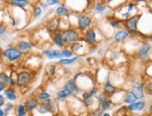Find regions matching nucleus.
Here are the masks:
<instances>
[{"instance_id":"33","label":"nucleus","mask_w":152,"mask_h":116,"mask_svg":"<svg viewBox=\"0 0 152 116\" xmlns=\"http://www.w3.org/2000/svg\"><path fill=\"white\" fill-rule=\"evenodd\" d=\"M41 53L44 56H46L49 60H53V55H52V49H47V50H42Z\"/></svg>"},{"instance_id":"39","label":"nucleus","mask_w":152,"mask_h":116,"mask_svg":"<svg viewBox=\"0 0 152 116\" xmlns=\"http://www.w3.org/2000/svg\"><path fill=\"white\" fill-rule=\"evenodd\" d=\"M145 90H147V93L152 94V81H148L147 83L146 87H145Z\"/></svg>"},{"instance_id":"38","label":"nucleus","mask_w":152,"mask_h":116,"mask_svg":"<svg viewBox=\"0 0 152 116\" xmlns=\"http://www.w3.org/2000/svg\"><path fill=\"white\" fill-rule=\"evenodd\" d=\"M93 103H94V97H92V98L87 99V100H84V104H85V106L87 108H91Z\"/></svg>"},{"instance_id":"16","label":"nucleus","mask_w":152,"mask_h":116,"mask_svg":"<svg viewBox=\"0 0 152 116\" xmlns=\"http://www.w3.org/2000/svg\"><path fill=\"white\" fill-rule=\"evenodd\" d=\"M16 47L21 51L22 53L26 52V51L31 50L34 47V44L30 41H26V40H20V41L17 42Z\"/></svg>"},{"instance_id":"45","label":"nucleus","mask_w":152,"mask_h":116,"mask_svg":"<svg viewBox=\"0 0 152 116\" xmlns=\"http://www.w3.org/2000/svg\"><path fill=\"white\" fill-rule=\"evenodd\" d=\"M38 4H39V6L40 7H41V9H48L49 8V7H48V5H47V3H46V1H40V2H38Z\"/></svg>"},{"instance_id":"15","label":"nucleus","mask_w":152,"mask_h":116,"mask_svg":"<svg viewBox=\"0 0 152 116\" xmlns=\"http://www.w3.org/2000/svg\"><path fill=\"white\" fill-rule=\"evenodd\" d=\"M130 37V33L127 31V30H119L115 33L114 35V40L117 42H120V41H124L127 39H129Z\"/></svg>"},{"instance_id":"30","label":"nucleus","mask_w":152,"mask_h":116,"mask_svg":"<svg viewBox=\"0 0 152 116\" xmlns=\"http://www.w3.org/2000/svg\"><path fill=\"white\" fill-rule=\"evenodd\" d=\"M62 53H63V58H65V59L72 58L74 55V53L69 49V48H63L62 50Z\"/></svg>"},{"instance_id":"17","label":"nucleus","mask_w":152,"mask_h":116,"mask_svg":"<svg viewBox=\"0 0 152 116\" xmlns=\"http://www.w3.org/2000/svg\"><path fill=\"white\" fill-rule=\"evenodd\" d=\"M5 97L9 101H15L17 100V93L16 90L13 87H7L4 91Z\"/></svg>"},{"instance_id":"42","label":"nucleus","mask_w":152,"mask_h":116,"mask_svg":"<svg viewBox=\"0 0 152 116\" xmlns=\"http://www.w3.org/2000/svg\"><path fill=\"white\" fill-rule=\"evenodd\" d=\"M6 33H7V27L4 25H2V23H0V36H4Z\"/></svg>"},{"instance_id":"1","label":"nucleus","mask_w":152,"mask_h":116,"mask_svg":"<svg viewBox=\"0 0 152 116\" xmlns=\"http://www.w3.org/2000/svg\"><path fill=\"white\" fill-rule=\"evenodd\" d=\"M61 32H62L63 44L67 47H71L74 43H76L81 39L79 32L76 28H66L62 30Z\"/></svg>"},{"instance_id":"20","label":"nucleus","mask_w":152,"mask_h":116,"mask_svg":"<svg viewBox=\"0 0 152 116\" xmlns=\"http://www.w3.org/2000/svg\"><path fill=\"white\" fill-rule=\"evenodd\" d=\"M136 101H138V99L136 98L135 95L132 93L131 91H128V92L125 93L124 97H123V102L125 104L130 105V104L134 103V102H136Z\"/></svg>"},{"instance_id":"48","label":"nucleus","mask_w":152,"mask_h":116,"mask_svg":"<svg viewBox=\"0 0 152 116\" xmlns=\"http://www.w3.org/2000/svg\"><path fill=\"white\" fill-rule=\"evenodd\" d=\"M102 116H111L110 113H108V112H104Z\"/></svg>"},{"instance_id":"27","label":"nucleus","mask_w":152,"mask_h":116,"mask_svg":"<svg viewBox=\"0 0 152 116\" xmlns=\"http://www.w3.org/2000/svg\"><path fill=\"white\" fill-rule=\"evenodd\" d=\"M69 12V9L67 8L65 5H61L58 8H56L55 9V13L57 16H62V15H65Z\"/></svg>"},{"instance_id":"50","label":"nucleus","mask_w":152,"mask_h":116,"mask_svg":"<svg viewBox=\"0 0 152 116\" xmlns=\"http://www.w3.org/2000/svg\"><path fill=\"white\" fill-rule=\"evenodd\" d=\"M148 111H152V105H150V107L148 108Z\"/></svg>"},{"instance_id":"52","label":"nucleus","mask_w":152,"mask_h":116,"mask_svg":"<svg viewBox=\"0 0 152 116\" xmlns=\"http://www.w3.org/2000/svg\"><path fill=\"white\" fill-rule=\"evenodd\" d=\"M128 116H135V115H133V114H131V115H128Z\"/></svg>"},{"instance_id":"40","label":"nucleus","mask_w":152,"mask_h":116,"mask_svg":"<svg viewBox=\"0 0 152 116\" xmlns=\"http://www.w3.org/2000/svg\"><path fill=\"white\" fill-rule=\"evenodd\" d=\"M46 3H47V5H48V7H52L53 5L59 4L60 1H58V0H47Z\"/></svg>"},{"instance_id":"2","label":"nucleus","mask_w":152,"mask_h":116,"mask_svg":"<svg viewBox=\"0 0 152 116\" xmlns=\"http://www.w3.org/2000/svg\"><path fill=\"white\" fill-rule=\"evenodd\" d=\"M22 56V53L16 46H9L3 51V57L11 63L18 61Z\"/></svg>"},{"instance_id":"32","label":"nucleus","mask_w":152,"mask_h":116,"mask_svg":"<svg viewBox=\"0 0 152 116\" xmlns=\"http://www.w3.org/2000/svg\"><path fill=\"white\" fill-rule=\"evenodd\" d=\"M52 55H53V59H63V53H62V50H58V49H52Z\"/></svg>"},{"instance_id":"26","label":"nucleus","mask_w":152,"mask_h":116,"mask_svg":"<svg viewBox=\"0 0 152 116\" xmlns=\"http://www.w3.org/2000/svg\"><path fill=\"white\" fill-rule=\"evenodd\" d=\"M9 4H11L15 7H18V8L21 9H24L26 6H28L30 4V2L27 0H14V1H11Z\"/></svg>"},{"instance_id":"14","label":"nucleus","mask_w":152,"mask_h":116,"mask_svg":"<svg viewBox=\"0 0 152 116\" xmlns=\"http://www.w3.org/2000/svg\"><path fill=\"white\" fill-rule=\"evenodd\" d=\"M52 41L55 46L61 48V49H63V48H65V44H63V41L61 30H57L56 32L52 34Z\"/></svg>"},{"instance_id":"37","label":"nucleus","mask_w":152,"mask_h":116,"mask_svg":"<svg viewBox=\"0 0 152 116\" xmlns=\"http://www.w3.org/2000/svg\"><path fill=\"white\" fill-rule=\"evenodd\" d=\"M122 22L120 21V20H111L110 21V25L113 27V28H116V27H118L119 26V25L120 23H121Z\"/></svg>"},{"instance_id":"5","label":"nucleus","mask_w":152,"mask_h":116,"mask_svg":"<svg viewBox=\"0 0 152 116\" xmlns=\"http://www.w3.org/2000/svg\"><path fill=\"white\" fill-rule=\"evenodd\" d=\"M33 76L31 72H29L27 70H22L16 75V81H17V85L21 87H25L32 83Z\"/></svg>"},{"instance_id":"21","label":"nucleus","mask_w":152,"mask_h":116,"mask_svg":"<svg viewBox=\"0 0 152 116\" xmlns=\"http://www.w3.org/2000/svg\"><path fill=\"white\" fill-rule=\"evenodd\" d=\"M9 79L11 77L6 72H0V87H8L9 85Z\"/></svg>"},{"instance_id":"6","label":"nucleus","mask_w":152,"mask_h":116,"mask_svg":"<svg viewBox=\"0 0 152 116\" xmlns=\"http://www.w3.org/2000/svg\"><path fill=\"white\" fill-rule=\"evenodd\" d=\"M96 99L98 101V104H99V109L103 112L106 111L113 105L112 99L109 98L108 95H106L104 93H101L98 95L96 97Z\"/></svg>"},{"instance_id":"7","label":"nucleus","mask_w":152,"mask_h":116,"mask_svg":"<svg viewBox=\"0 0 152 116\" xmlns=\"http://www.w3.org/2000/svg\"><path fill=\"white\" fill-rule=\"evenodd\" d=\"M132 93L136 97L138 100L143 99L145 97V86L141 81H134L131 84V90Z\"/></svg>"},{"instance_id":"12","label":"nucleus","mask_w":152,"mask_h":116,"mask_svg":"<svg viewBox=\"0 0 152 116\" xmlns=\"http://www.w3.org/2000/svg\"><path fill=\"white\" fill-rule=\"evenodd\" d=\"M146 106H147V103L145 100H138L133 104L128 105L126 109L130 111H142L145 110Z\"/></svg>"},{"instance_id":"34","label":"nucleus","mask_w":152,"mask_h":116,"mask_svg":"<svg viewBox=\"0 0 152 116\" xmlns=\"http://www.w3.org/2000/svg\"><path fill=\"white\" fill-rule=\"evenodd\" d=\"M48 71L50 76H54L56 74V66L54 64H52V65H49L48 66Z\"/></svg>"},{"instance_id":"41","label":"nucleus","mask_w":152,"mask_h":116,"mask_svg":"<svg viewBox=\"0 0 152 116\" xmlns=\"http://www.w3.org/2000/svg\"><path fill=\"white\" fill-rule=\"evenodd\" d=\"M135 7H136V6H135V4H134V3H130V4L128 5L127 13H129V14H130V13H131L132 11H133L134 9H135Z\"/></svg>"},{"instance_id":"43","label":"nucleus","mask_w":152,"mask_h":116,"mask_svg":"<svg viewBox=\"0 0 152 116\" xmlns=\"http://www.w3.org/2000/svg\"><path fill=\"white\" fill-rule=\"evenodd\" d=\"M17 85V81L16 79H14V78H12V76L11 77V79H9V87H13L14 88V86H16Z\"/></svg>"},{"instance_id":"18","label":"nucleus","mask_w":152,"mask_h":116,"mask_svg":"<svg viewBox=\"0 0 152 116\" xmlns=\"http://www.w3.org/2000/svg\"><path fill=\"white\" fill-rule=\"evenodd\" d=\"M103 89H104V92L103 93H104L106 95H113L115 92H116L118 89L117 87H115L114 85L110 83L109 81H107L106 83H104V85H103Z\"/></svg>"},{"instance_id":"9","label":"nucleus","mask_w":152,"mask_h":116,"mask_svg":"<svg viewBox=\"0 0 152 116\" xmlns=\"http://www.w3.org/2000/svg\"><path fill=\"white\" fill-rule=\"evenodd\" d=\"M151 49H152V43L147 41L143 42L139 47V49L137 50V53H136L137 57L139 59H145L149 54Z\"/></svg>"},{"instance_id":"19","label":"nucleus","mask_w":152,"mask_h":116,"mask_svg":"<svg viewBox=\"0 0 152 116\" xmlns=\"http://www.w3.org/2000/svg\"><path fill=\"white\" fill-rule=\"evenodd\" d=\"M59 19L54 17V18H52L50 20H49L48 23H47V27L48 29L52 31L53 33L56 32L58 30V25H59Z\"/></svg>"},{"instance_id":"44","label":"nucleus","mask_w":152,"mask_h":116,"mask_svg":"<svg viewBox=\"0 0 152 116\" xmlns=\"http://www.w3.org/2000/svg\"><path fill=\"white\" fill-rule=\"evenodd\" d=\"M98 91H99V89H98L97 87H94V86H93V87L91 88L89 92H90V94L93 95V97H94V95H97Z\"/></svg>"},{"instance_id":"49","label":"nucleus","mask_w":152,"mask_h":116,"mask_svg":"<svg viewBox=\"0 0 152 116\" xmlns=\"http://www.w3.org/2000/svg\"><path fill=\"white\" fill-rule=\"evenodd\" d=\"M5 89H6V88H4V87H0V94H1L2 92H4Z\"/></svg>"},{"instance_id":"35","label":"nucleus","mask_w":152,"mask_h":116,"mask_svg":"<svg viewBox=\"0 0 152 116\" xmlns=\"http://www.w3.org/2000/svg\"><path fill=\"white\" fill-rule=\"evenodd\" d=\"M13 108H14V106H13V104H11V103H5V105H4V111H5V113H6V115L9 113V111H11L12 110H13Z\"/></svg>"},{"instance_id":"31","label":"nucleus","mask_w":152,"mask_h":116,"mask_svg":"<svg viewBox=\"0 0 152 116\" xmlns=\"http://www.w3.org/2000/svg\"><path fill=\"white\" fill-rule=\"evenodd\" d=\"M94 9H95V11L98 12H104L107 9V6L104 5L102 2H97L95 6H94Z\"/></svg>"},{"instance_id":"36","label":"nucleus","mask_w":152,"mask_h":116,"mask_svg":"<svg viewBox=\"0 0 152 116\" xmlns=\"http://www.w3.org/2000/svg\"><path fill=\"white\" fill-rule=\"evenodd\" d=\"M103 113H104V112L101 111L99 108H98V109H96V110H94V111H93L92 112H91L90 116H102Z\"/></svg>"},{"instance_id":"23","label":"nucleus","mask_w":152,"mask_h":116,"mask_svg":"<svg viewBox=\"0 0 152 116\" xmlns=\"http://www.w3.org/2000/svg\"><path fill=\"white\" fill-rule=\"evenodd\" d=\"M83 39H80L79 41H77L76 43H74L72 46L70 47V50L72 51L73 53H79V52L81 51L83 48H84V43H86V41L82 43Z\"/></svg>"},{"instance_id":"10","label":"nucleus","mask_w":152,"mask_h":116,"mask_svg":"<svg viewBox=\"0 0 152 116\" xmlns=\"http://www.w3.org/2000/svg\"><path fill=\"white\" fill-rule=\"evenodd\" d=\"M39 104H40V101L36 98V97H31L28 99H26L23 105H24L25 110L28 113V112H32L34 110H36V108L38 107Z\"/></svg>"},{"instance_id":"51","label":"nucleus","mask_w":152,"mask_h":116,"mask_svg":"<svg viewBox=\"0 0 152 116\" xmlns=\"http://www.w3.org/2000/svg\"><path fill=\"white\" fill-rule=\"evenodd\" d=\"M147 39H149V40H152V35H150L149 37H147Z\"/></svg>"},{"instance_id":"46","label":"nucleus","mask_w":152,"mask_h":116,"mask_svg":"<svg viewBox=\"0 0 152 116\" xmlns=\"http://www.w3.org/2000/svg\"><path fill=\"white\" fill-rule=\"evenodd\" d=\"M5 105V97L0 94V108H2Z\"/></svg>"},{"instance_id":"24","label":"nucleus","mask_w":152,"mask_h":116,"mask_svg":"<svg viewBox=\"0 0 152 116\" xmlns=\"http://www.w3.org/2000/svg\"><path fill=\"white\" fill-rule=\"evenodd\" d=\"M55 95H56V98H57V99L62 100V99H65V98L71 97V95H73V94L71 93L70 91H68V90L62 89V90H60V91L57 92Z\"/></svg>"},{"instance_id":"28","label":"nucleus","mask_w":152,"mask_h":116,"mask_svg":"<svg viewBox=\"0 0 152 116\" xmlns=\"http://www.w3.org/2000/svg\"><path fill=\"white\" fill-rule=\"evenodd\" d=\"M52 97V95H50V93H48V92H40V93H38V95H36V98L40 101H45L47 99H49V98Z\"/></svg>"},{"instance_id":"3","label":"nucleus","mask_w":152,"mask_h":116,"mask_svg":"<svg viewBox=\"0 0 152 116\" xmlns=\"http://www.w3.org/2000/svg\"><path fill=\"white\" fill-rule=\"evenodd\" d=\"M142 18V14H135L130 16L124 21V26L129 33H135L138 30V23Z\"/></svg>"},{"instance_id":"11","label":"nucleus","mask_w":152,"mask_h":116,"mask_svg":"<svg viewBox=\"0 0 152 116\" xmlns=\"http://www.w3.org/2000/svg\"><path fill=\"white\" fill-rule=\"evenodd\" d=\"M83 39L85 40V41L87 43H89V44H94L96 42V40H97V35H96V32L94 31V29L93 28H90L89 29H87L84 31V35H83Z\"/></svg>"},{"instance_id":"8","label":"nucleus","mask_w":152,"mask_h":116,"mask_svg":"<svg viewBox=\"0 0 152 116\" xmlns=\"http://www.w3.org/2000/svg\"><path fill=\"white\" fill-rule=\"evenodd\" d=\"M77 26H79V28H80V30H82V31H85V30L89 29L90 26L92 25L93 20L89 15L81 14L77 17Z\"/></svg>"},{"instance_id":"4","label":"nucleus","mask_w":152,"mask_h":116,"mask_svg":"<svg viewBox=\"0 0 152 116\" xmlns=\"http://www.w3.org/2000/svg\"><path fill=\"white\" fill-rule=\"evenodd\" d=\"M55 100L52 99V97L49 98L45 101L40 102V104L38 105V107L36 108V111L38 112L39 114H46V113H50V112H52L55 110Z\"/></svg>"},{"instance_id":"22","label":"nucleus","mask_w":152,"mask_h":116,"mask_svg":"<svg viewBox=\"0 0 152 116\" xmlns=\"http://www.w3.org/2000/svg\"><path fill=\"white\" fill-rule=\"evenodd\" d=\"M79 59V55H76V56H73L72 58H68V59H65V58L60 59L58 61V63L60 65H62V66H68V65H72L74 63H76Z\"/></svg>"},{"instance_id":"25","label":"nucleus","mask_w":152,"mask_h":116,"mask_svg":"<svg viewBox=\"0 0 152 116\" xmlns=\"http://www.w3.org/2000/svg\"><path fill=\"white\" fill-rule=\"evenodd\" d=\"M15 113H16V116H26L27 111L25 110L24 105L22 103L17 105L16 109H15Z\"/></svg>"},{"instance_id":"47","label":"nucleus","mask_w":152,"mask_h":116,"mask_svg":"<svg viewBox=\"0 0 152 116\" xmlns=\"http://www.w3.org/2000/svg\"><path fill=\"white\" fill-rule=\"evenodd\" d=\"M0 116H6V113L2 108H0Z\"/></svg>"},{"instance_id":"29","label":"nucleus","mask_w":152,"mask_h":116,"mask_svg":"<svg viewBox=\"0 0 152 116\" xmlns=\"http://www.w3.org/2000/svg\"><path fill=\"white\" fill-rule=\"evenodd\" d=\"M43 12V9H41V7H40L39 5H36L34 7V11H33V17L34 18H38L39 16H41Z\"/></svg>"},{"instance_id":"13","label":"nucleus","mask_w":152,"mask_h":116,"mask_svg":"<svg viewBox=\"0 0 152 116\" xmlns=\"http://www.w3.org/2000/svg\"><path fill=\"white\" fill-rule=\"evenodd\" d=\"M63 89L70 91L73 95L74 94H79V92L81 91V89L77 86V83L74 80H68V81H67L66 83H65V85H63Z\"/></svg>"}]
</instances>
